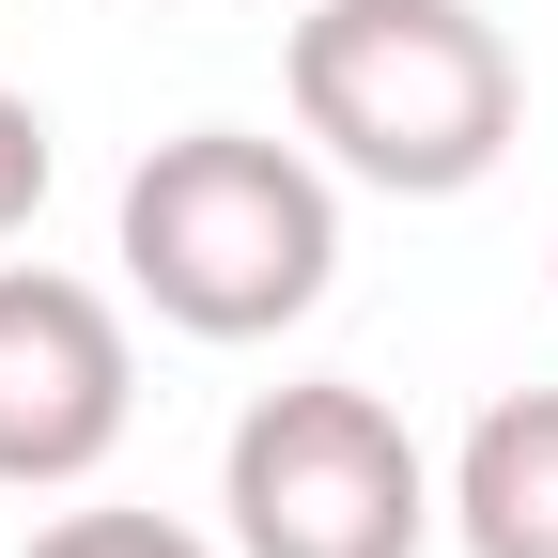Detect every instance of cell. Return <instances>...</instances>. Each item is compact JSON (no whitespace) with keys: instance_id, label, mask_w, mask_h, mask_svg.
I'll list each match as a JSON object with an SVG mask.
<instances>
[{"instance_id":"6da1fadb","label":"cell","mask_w":558,"mask_h":558,"mask_svg":"<svg viewBox=\"0 0 558 558\" xmlns=\"http://www.w3.org/2000/svg\"><path fill=\"white\" fill-rule=\"evenodd\" d=\"M279 78H295L311 156L388 186V202L481 186L512 156V124H527V62H512V32L481 0H311Z\"/></svg>"},{"instance_id":"7a4b0ae2","label":"cell","mask_w":558,"mask_h":558,"mask_svg":"<svg viewBox=\"0 0 558 558\" xmlns=\"http://www.w3.org/2000/svg\"><path fill=\"white\" fill-rule=\"evenodd\" d=\"M124 279L140 311L186 326V341H279L295 311H326L341 279V186L326 156H295V140L264 124H186L156 140V156L124 171Z\"/></svg>"},{"instance_id":"3957f363","label":"cell","mask_w":558,"mask_h":558,"mask_svg":"<svg viewBox=\"0 0 558 558\" xmlns=\"http://www.w3.org/2000/svg\"><path fill=\"white\" fill-rule=\"evenodd\" d=\"M218 512H233V558H418L450 527L418 435L357 373L264 388L233 418V450H218Z\"/></svg>"},{"instance_id":"277c9868","label":"cell","mask_w":558,"mask_h":558,"mask_svg":"<svg viewBox=\"0 0 558 558\" xmlns=\"http://www.w3.org/2000/svg\"><path fill=\"white\" fill-rule=\"evenodd\" d=\"M140 418V357H124V311L62 264H0V481L16 497H62L94 481Z\"/></svg>"},{"instance_id":"5b68a950","label":"cell","mask_w":558,"mask_h":558,"mask_svg":"<svg viewBox=\"0 0 558 558\" xmlns=\"http://www.w3.org/2000/svg\"><path fill=\"white\" fill-rule=\"evenodd\" d=\"M435 497H450V543L465 558H558V388L481 403Z\"/></svg>"},{"instance_id":"8992f818","label":"cell","mask_w":558,"mask_h":558,"mask_svg":"<svg viewBox=\"0 0 558 558\" xmlns=\"http://www.w3.org/2000/svg\"><path fill=\"white\" fill-rule=\"evenodd\" d=\"M16 558H218V543L171 527V512H47Z\"/></svg>"},{"instance_id":"52a82bcc","label":"cell","mask_w":558,"mask_h":558,"mask_svg":"<svg viewBox=\"0 0 558 558\" xmlns=\"http://www.w3.org/2000/svg\"><path fill=\"white\" fill-rule=\"evenodd\" d=\"M32 202H47V109H32V94H0V248L32 233Z\"/></svg>"}]
</instances>
